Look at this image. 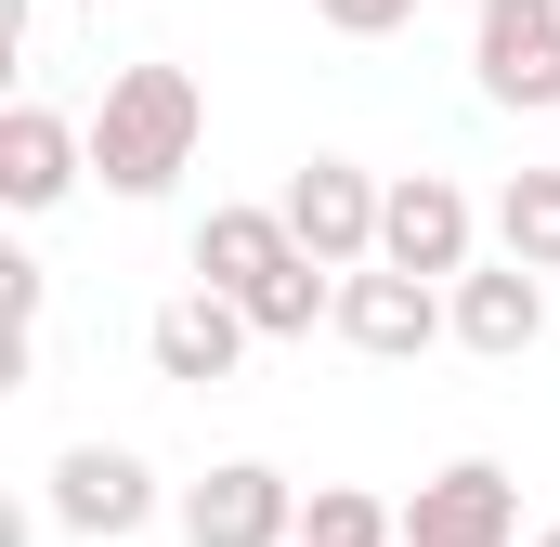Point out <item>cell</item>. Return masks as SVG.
I'll return each instance as SVG.
<instances>
[{
    "label": "cell",
    "mask_w": 560,
    "mask_h": 547,
    "mask_svg": "<svg viewBox=\"0 0 560 547\" xmlns=\"http://www.w3.org/2000/svg\"><path fill=\"white\" fill-rule=\"evenodd\" d=\"M196 131H209V92L183 66H118L105 105H92V170L105 196H170L196 170Z\"/></svg>",
    "instance_id": "cell-1"
},
{
    "label": "cell",
    "mask_w": 560,
    "mask_h": 547,
    "mask_svg": "<svg viewBox=\"0 0 560 547\" xmlns=\"http://www.w3.org/2000/svg\"><path fill=\"white\" fill-rule=\"evenodd\" d=\"M469 79L482 105L560 118V0H469Z\"/></svg>",
    "instance_id": "cell-2"
},
{
    "label": "cell",
    "mask_w": 560,
    "mask_h": 547,
    "mask_svg": "<svg viewBox=\"0 0 560 547\" xmlns=\"http://www.w3.org/2000/svg\"><path fill=\"white\" fill-rule=\"evenodd\" d=\"M339 339L378 352V365H405L430 339H456V300H443L430 274H405V261H352L339 274Z\"/></svg>",
    "instance_id": "cell-3"
},
{
    "label": "cell",
    "mask_w": 560,
    "mask_h": 547,
    "mask_svg": "<svg viewBox=\"0 0 560 547\" xmlns=\"http://www.w3.org/2000/svg\"><path fill=\"white\" fill-rule=\"evenodd\" d=\"M183 547H300V482L261 456H222L209 482H183Z\"/></svg>",
    "instance_id": "cell-4"
},
{
    "label": "cell",
    "mask_w": 560,
    "mask_h": 547,
    "mask_svg": "<svg viewBox=\"0 0 560 547\" xmlns=\"http://www.w3.org/2000/svg\"><path fill=\"white\" fill-rule=\"evenodd\" d=\"M248 339H261V326H248V300H235V287H209V274H196L183 300H156V326H143L156 379H183V392H222V379L248 365Z\"/></svg>",
    "instance_id": "cell-5"
},
{
    "label": "cell",
    "mask_w": 560,
    "mask_h": 547,
    "mask_svg": "<svg viewBox=\"0 0 560 547\" xmlns=\"http://www.w3.org/2000/svg\"><path fill=\"white\" fill-rule=\"evenodd\" d=\"M287 235H300V248H313V261H378V209H392V183H365V170H352V156H313V170H287Z\"/></svg>",
    "instance_id": "cell-6"
},
{
    "label": "cell",
    "mask_w": 560,
    "mask_h": 547,
    "mask_svg": "<svg viewBox=\"0 0 560 547\" xmlns=\"http://www.w3.org/2000/svg\"><path fill=\"white\" fill-rule=\"evenodd\" d=\"M469 248H482V209H469L443 170H405V183H392V209H378V261H405V274H430V287H456V274H469Z\"/></svg>",
    "instance_id": "cell-7"
},
{
    "label": "cell",
    "mask_w": 560,
    "mask_h": 547,
    "mask_svg": "<svg viewBox=\"0 0 560 547\" xmlns=\"http://www.w3.org/2000/svg\"><path fill=\"white\" fill-rule=\"evenodd\" d=\"M52 522H66V535H143V522H156V469H143L131 443H66V456H52Z\"/></svg>",
    "instance_id": "cell-8"
},
{
    "label": "cell",
    "mask_w": 560,
    "mask_h": 547,
    "mask_svg": "<svg viewBox=\"0 0 560 547\" xmlns=\"http://www.w3.org/2000/svg\"><path fill=\"white\" fill-rule=\"evenodd\" d=\"M405 535H430V547H522V482H509L495 456H456V469L418 482Z\"/></svg>",
    "instance_id": "cell-9"
},
{
    "label": "cell",
    "mask_w": 560,
    "mask_h": 547,
    "mask_svg": "<svg viewBox=\"0 0 560 547\" xmlns=\"http://www.w3.org/2000/svg\"><path fill=\"white\" fill-rule=\"evenodd\" d=\"M443 300H456V339H469L482 365H522V352L548 339V274L535 261H469Z\"/></svg>",
    "instance_id": "cell-10"
},
{
    "label": "cell",
    "mask_w": 560,
    "mask_h": 547,
    "mask_svg": "<svg viewBox=\"0 0 560 547\" xmlns=\"http://www.w3.org/2000/svg\"><path fill=\"white\" fill-rule=\"evenodd\" d=\"M79 170H92V118H52V105H13L0 118V196L13 209H52Z\"/></svg>",
    "instance_id": "cell-11"
},
{
    "label": "cell",
    "mask_w": 560,
    "mask_h": 547,
    "mask_svg": "<svg viewBox=\"0 0 560 547\" xmlns=\"http://www.w3.org/2000/svg\"><path fill=\"white\" fill-rule=\"evenodd\" d=\"M287 248H300V235H287V209H248V196H222V209L196 222V274H209V287H235V300H248Z\"/></svg>",
    "instance_id": "cell-12"
},
{
    "label": "cell",
    "mask_w": 560,
    "mask_h": 547,
    "mask_svg": "<svg viewBox=\"0 0 560 547\" xmlns=\"http://www.w3.org/2000/svg\"><path fill=\"white\" fill-rule=\"evenodd\" d=\"M248 326H261V339H313V326H339V261L287 248V261L248 287Z\"/></svg>",
    "instance_id": "cell-13"
},
{
    "label": "cell",
    "mask_w": 560,
    "mask_h": 547,
    "mask_svg": "<svg viewBox=\"0 0 560 547\" xmlns=\"http://www.w3.org/2000/svg\"><path fill=\"white\" fill-rule=\"evenodd\" d=\"M495 248L560 274V170H509V183H495Z\"/></svg>",
    "instance_id": "cell-14"
},
{
    "label": "cell",
    "mask_w": 560,
    "mask_h": 547,
    "mask_svg": "<svg viewBox=\"0 0 560 547\" xmlns=\"http://www.w3.org/2000/svg\"><path fill=\"white\" fill-rule=\"evenodd\" d=\"M405 535V509H378L365 482H313L300 496V547H392Z\"/></svg>",
    "instance_id": "cell-15"
},
{
    "label": "cell",
    "mask_w": 560,
    "mask_h": 547,
    "mask_svg": "<svg viewBox=\"0 0 560 547\" xmlns=\"http://www.w3.org/2000/svg\"><path fill=\"white\" fill-rule=\"evenodd\" d=\"M339 39H392V26H418V0H313Z\"/></svg>",
    "instance_id": "cell-16"
},
{
    "label": "cell",
    "mask_w": 560,
    "mask_h": 547,
    "mask_svg": "<svg viewBox=\"0 0 560 547\" xmlns=\"http://www.w3.org/2000/svg\"><path fill=\"white\" fill-rule=\"evenodd\" d=\"M535 547H560V522H548V535H535Z\"/></svg>",
    "instance_id": "cell-17"
},
{
    "label": "cell",
    "mask_w": 560,
    "mask_h": 547,
    "mask_svg": "<svg viewBox=\"0 0 560 547\" xmlns=\"http://www.w3.org/2000/svg\"><path fill=\"white\" fill-rule=\"evenodd\" d=\"M392 547H430V535H392Z\"/></svg>",
    "instance_id": "cell-18"
},
{
    "label": "cell",
    "mask_w": 560,
    "mask_h": 547,
    "mask_svg": "<svg viewBox=\"0 0 560 547\" xmlns=\"http://www.w3.org/2000/svg\"><path fill=\"white\" fill-rule=\"evenodd\" d=\"M79 13H105V0H79Z\"/></svg>",
    "instance_id": "cell-19"
}]
</instances>
